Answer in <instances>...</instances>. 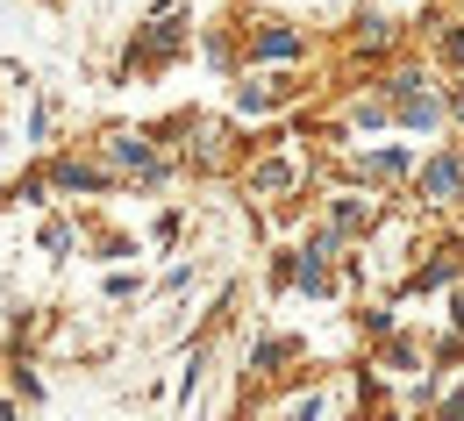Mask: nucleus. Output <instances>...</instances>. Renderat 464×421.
I'll list each match as a JSON object with an SVG mask.
<instances>
[{
  "mask_svg": "<svg viewBox=\"0 0 464 421\" xmlns=\"http://www.w3.org/2000/svg\"><path fill=\"white\" fill-rule=\"evenodd\" d=\"M286 179H293L286 165H257V193H286Z\"/></svg>",
  "mask_w": 464,
  "mask_h": 421,
  "instance_id": "7ed1b4c3",
  "label": "nucleus"
},
{
  "mask_svg": "<svg viewBox=\"0 0 464 421\" xmlns=\"http://www.w3.org/2000/svg\"><path fill=\"white\" fill-rule=\"evenodd\" d=\"M257 51H265V58H293V51H300V36H293V29H265V36H257Z\"/></svg>",
  "mask_w": 464,
  "mask_h": 421,
  "instance_id": "f03ea898",
  "label": "nucleus"
},
{
  "mask_svg": "<svg viewBox=\"0 0 464 421\" xmlns=\"http://www.w3.org/2000/svg\"><path fill=\"white\" fill-rule=\"evenodd\" d=\"M421 193H429V200H450V193H458V158H436V165L421 172Z\"/></svg>",
  "mask_w": 464,
  "mask_h": 421,
  "instance_id": "f257e3e1",
  "label": "nucleus"
},
{
  "mask_svg": "<svg viewBox=\"0 0 464 421\" xmlns=\"http://www.w3.org/2000/svg\"><path fill=\"white\" fill-rule=\"evenodd\" d=\"M458 329H464V293H458Z\"/></svg>",
  "mask_w": 464,
  "mask_h": 421,
  "instance_id": "20e7f679",
  "label": "nucleus"
}]
</instances>
